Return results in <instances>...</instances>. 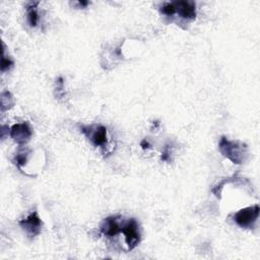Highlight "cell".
Here are the masks:
<instances>
[{"label":"cell","instance_id":"ba28073f","mask_svg":"<svg viewBox=\"0 0 260 260\" xmlns=\"http://www.w3.org/2000/svg\"><path fill=\"white\" fill-rule=\"evenodd\" d=\"M120 217H109L107 219H105L101 226H100V231L103 235H105L106 237H114V236H117L118 234L121 233L122 230V226L119 223V219Z\"/></svg>","mask_w":260,"mask_h":260},{"label":"cell","instance_id":"8fae6325","mask_svg":"<svg viewBox=\"0 0 260 260\" xmlns=\"http://www.w3.org/2000/svg\"><path fill=\"white\" fill-rule=\"evenodd\" d=\"M29 155H30V150L28 149H25V150H21L19 151L15 157H14V164L16 165V167L21 169V167L26 166V164L28 162V158H29Z\"/></svg>","mask_w":260,"mask_h":260},{"label":"cell","instance_id":"5bb4252c","mask_svg":"<svg viewBox=\"0 0 260 260\" xmlns=\"http://www.w3.org/2000/svg\"><path fill=\"white\" fill-rule=\"evenodd\" d=\"M171 154H172V148L170 145H167L166 147H165L163 153H162V156H161V160L164 161V162H168L170 161V158H171Z\"/></svg>","mask_w":260,"mask_h":260},{"label":"cell","instance_id":"52a82bcc","mask_svg":"<svg viewBox=\"0 0 260 260\" xmlns=\"http://www.w3.org/2000/svg\"><path fill=\"white\" fill-rule=\"evenodd\" d=\"M176 13L184 19L192 20L196 18V4L193 1H175L173 2ZM175 13V14H176Z\"/></svg>","mask_w":260,"mask_h":260},{"label":"cell","instance_id":"7c38bea8","mask_svg":"<svg viewBox=\"0 0 260 260\" xmlns=\"http://www.w3.org/2000/svg\"><path fill=\"white\" fill-rule=\"evenodd\" d=\"M161 12L165 15L167 16H172L176 13V10H175V6H174V3L173 2H168V3H165L162 7H161Z\"/></svg>","mask_w":260,"mask_h":260},{"label":"cell","instance_id":"2e32d148","mask_svg":"<svg viewBox=\"0 0 260 260\" xmlns=\"http://www.w3.org/2000/svg\"><path fill=\"white\" fill-rule=\"evenodd\" d=\"M88 1H80L79 2V5L81 6V7H87V5H88Z\"/></svg>","mask_w":260,"mask_h":260},{"label":"cell","instance_id":"7a4b0ae2","mask_svg":"<svg viewBox=\"0 0 260 260\" xmlns=\"http://www.w3.org/2000/svg\"><path fill=\"white\" fill-rule=\"evenodd\" d=\"M259 218V205L240 209L233 216L234 222L243 229H252Z\"/></svg>","mask_w":260,"mask_h":260},{"label":"cell","instance_id":"6da1fadb","mask_svg":"<svg viewBox=\"0 0 260 260\" xmlns=\"http://www.w3.org/2000/svg\"><path fill=\"white\" fill-rule=\"evenodd\" d=\"M221 154L236 165H242L248 157V147L239 140H230L223 136L219 143Z\"/></svg>","mask_w":260,"mask_h":260},{"label":"cell","instance_id":"5b68a950","mask_svg":"<svg viewBox=\"0 0 260 260\" xmlns=\"http://www.w3.org/2000/svg\"><path fill=\"white\" fill-rule=\"evenodd\" d=\"M18 224L22 228V230L28 234L31 239L37 237V236L41 234L43 227V223L37 211H33L32 214L29 215L28 218L20 220Z\"/></svg>","mask_w":260,"mask_h":260},{"label":"cell","instance_id":"9a60e30c","mask_svg":"<svg viewBox=\"0 0 260 260\" xmlns=\"http://www.w3.org/2000/svg\"><path fill=\"white\" fill-rule=\"evenodd\" d=\"M140 147L143 148L144 150H148V149H151L152 146L150 145V143H149V141H148L147 139H144V140L140 143Z\"/></svg>","mask_w":260,"mask_h":260},{"label":"cell","instance_id":"30bf717a","mask_svg":"<svg viewBox=\"0 0 260 260\" xmlns=\"http://www.w3.org/2000/svg\"><path fill=\"white\" fill-rule=\"evenodd\" d=\"M0 101H1V111L2 112L11 109L14 105V99L12 97V94L10 93V91H8V90H4L1 92V98H0Z\"/></svg>","mask_w":260,"mask_h":260},{"label":"cell","instance_id":"8992f818","mask_svg":"<svg viewBox=\"0 0 260 260\" xmlns=\"http://www.w3.org/2000/svg\"><path fill=\"white\" fill-rule=\"evenodd\" d=\"M9 133L14 143L19 146H25L27 143H29L33 134L32 128L28 122L14 124L10 128Z\"/></svg>","mask_w":260,"mask_h":260},{"label":"cell","instance_id":"277c9868","mask_svg":"<svg viewBox=\"0 0 260 260\" xmlns=\"http://www.w3.org/2000/svg\"><path fill=\"white\" fill-rule=\"evenodd\" d=\"M121 233H123L125 237V242L129 250H133L140 243V232L139 226L135 219L128 220L123 226Z\"/></svg>","mask_w":260,"mask_h":260},{"label":"cell","instance_id":"4fadbf2b","mask_svg":"<svg viewBox=\"0 0 260 260\" xmlns=\"http://www.w3.org/2000/svg\"><path fill=\"white\" fill-rule=\"evenodd\" d=\"M14 65V62L8 57L6 58L3 54L2 56V59H1V72L2 73H5V72H8V70Z\"/></svg>","mask_w":260,"mask_h":260},{"label":"cell","instance_id":"3957f363","mask_svg":"<svg viewBox=\"0 0 260 260\" xmlns=\"http://www.w3.org/2000/svg\"><path fill=\"white\" fill-rule=\"evenodd\" d=\"M81 132L84 133L96 147L105 148L108 144L107 128L103 125L81 126Z\"/></svg>","mask_w":260,"mask_h":260},{"label":"cell","instance_id":"9c48e42d","mask_svg":"<svg viewBox=\"0 0 260 260\" xmlns=\"http://www.w3.org/2000/svg\"><path fill=\"white\" fill-rule=\"evenodd\" d=\"M39 2H29L27 4V14H28V22L32 28L38 26L39 22V12H38Z\"/></svg>","mask_w":260,"mask_h":260}]
</instances>
